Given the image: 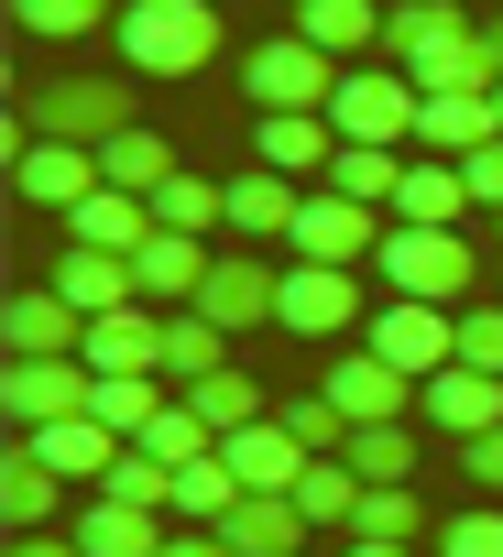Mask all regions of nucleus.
I'll return each mask as SVG.
<instances>
[{"label":"nucleus","instance_id":"f257e3e1","mask_svg":"<svg viewBox=\"0 0 503 557\" xmlns=\"http://www.w3.org/2000/svg\"><path fill=\"white\" fill-rule=\"evenodd\" d=\"M110 45H121V77H197L219 66V12L208 0H121Z\"/></svg>","mask_w":503,"mask_h":557},{"label":"nucleus","instance_id":"f03ea898","mask_svg":"<svg viewBox=\"0 0 503 557\" xmlns=\"http://www.w3.org/2000/svg\"><path fill=\"white\" fill-rule=\"evenodd\" d=\"M372 273H383V296H416V307H470V285H481L470 240H459V230H416V219L383 230Z\"/></svg>","mask_w":503,"mask_h":557},{"label":"nucleus","instance_id":"7ed1b4c3","mask_svg":"<svg viewBox=\"0 0 503 557\" xmlns=\"http://www.w3.org/2000/svg\"><path fill=\"white\" fill-rule=\"evenodd\" d=\"M143 110H132V77H56V88H34L23 99V132H45V143H121Z\"/></svg>","mask_w":503,"mask_h":557},{"label":"nucleus","instance_id":"20e7f679","mask_svg":"<svg viewBox=\"0 0 503 557\" xmlns=\"http://www.w3.org/2000/svg\"><path fill=\"white\" fill-rule=\"evenodd\" d=\"M241 88H252V110H329L340 99V55H318L285 23V34H263V45L241 55Z\"/></svg>","mask_w":503,"mask_h":557},{"label":"nucleus","instance_id":"39448f33","mask_svg":"<svg viewBox=\"0 0 503 557\" xmlns=\"http://www.w3.org/2000/svg\"><path fill=\"white\" fill-rule=\"evenodd\" d=\"M274 329H285V339H318V350L351 339V329H372V318H361V273H351V262H296L285 296H274Z\"/></svg>","mask_w":503,"mask_h":557},{"label":"nucleus","instance_id":"423d86ee","mask_svg":"<svg viewBox=\"0 0 503 557\" xmlns=\"http://www.w3.org/2000/svg\"><path fill=\"white\" fill-rule=\"evenodd\" d=\"M416 77L405 66H361V77H340V99H329V121H340V143H383V153H405L416 143Z\"/></svg>","mask_w":503,"mask_h":557},{"label":"nucleus","instance_id":"0eeeda50","mask_svg":"<svg viewBox=\"0 0 503 557\" xmlns=\"http://www.w3.org/2000/svg\"><path fill=\"white\" fill-rule=\"evenodd\" d=\"M361 350H383L405 383H438L449 361H459V307H416V296H383L372 307V339Z\"/></svg>","mask_w":503,"mask_h":557},{"label":"nucleus","instance_id":"6e6552de","mask_svg":"<svg viewBox=\"0 0 503 557\" xmlns=\"http://www.w3.org/2000/svg\"><path fill=\"white\" fill-rule=\"evenodd\" d=\"M383 230H394L383 208H361V197H340V186H307V208H296V240H285V251H296V262H351V273H361V262L383 251Z\"/></svg>","mask_w":503,"mask_h":557},{"label":"nucleus","instance_id":"1a4fd4ad","mask_svg":"<svg viewBox=\"0 0 503 557\" xmlns=\"http://www.w3.org/2000/svg\"><path fill=\"white\" fill-rule=\"evenodd\" d=\"M318 394H329L351 426H416V394H427V383H405L383 350H329V383H318Z\"/></svg>","mask_w":503,"mask_h":557},{"label":"nucleus","instance_id":"9d476101","mask_svg":"<svg viewBox=\"0 0 503 557\" xmlns=\"http://www.w3.org/2000/svg\"><path fill=\"white\" fill-rule=\"evenodd\" d=\"M274 296H285V273H274L263 251H219L208 285H197V318L230 329V339H252V329H274Z\"/></svg>","mask_w":503,"mask_h":557},{"label":"nucleus","instance_id":"9b49d317","mask_svg":"<svg viewBox=\"0 0 503 557\" xmlns=\"http://www.w3.org/2000/svg\"><path fill=\"white\" fill-rule=\"evenodd\" d=\"M88 394H99V372H88V361H12V372H0V405H12V426H23V437H45V426L88 416Z\"/></svg>","mask_w":503,"mask_h":557},{"label":"nucleus","instance_id":"f8f14e48","mask_svg":"<svg viewBox=\"0 0 503 557\" xmlns=\"http://www.w3.org/2000/svg\"><path fill=\"white\" fill-rule=\"evenodd\" d=\"M12 186H23V208H56V219H66V208H88L110 175H99L88 143H45V132H34V143L12 153Z\"/></svg>","mask_w":503,"mask_h":557},{"label":"nucleus","instance_id":"ddd939ff","mask_svg":"<svg viewBox=\"0 0 503 557\" xmlns=\"http://www.w3.org/2000/svg\"><path fill=\"white\" fill-rule=\"evenodd\" d=\"M416 426H438L449 448H459V437H492V426H503V372H470V361H449V372L416 394Z\"/></svg>","mask_w":503,"mask_h":557},{"label":"nucleus","instance_id":"4468645a","mask_svg":"<svg viewBox=\"0 0 503 557\" xmlns=\"http://www.w3.org/2000/svg\"><path fill=\"white\" fill-rule=\"evenodd\" d=\"M296 208H307V186L274 175V164H241V175H230V240H241V251L296 240Z\"/></svg>","mask_w":503,"mask_h":557},{"label":"nucleus","instance_id":"2eb2a0df","mask_svg":"<svg viewBox=\"0 0 503 557\" xmlns=\"http://www.w3.org/2000/svg\"><path fill=\"white\" fill-rule=\"evenodd\" d=\"M252 164L329 175V164H340V121H329V110H263V121H252Z\"/></svg>","mask_w":503,"mask_h":557},{"label":"nucleus","instance_id":"dca6fc26","mask_svg":"<svg viewBox=\"0 0 503 557\" xmlns=\"http://www.w3.org/2000/svg\"><path fill=\"white\" fill-rule=\"evenodd\" d=\"M0 339H12V361H88V318L56 296V285H34V296H12V318H0Z\"/></svg>","mask_w":503,"mask_h":557},{"label":"nucleus","instance_id":"f3484780","mask_svg":"<svg viewBox=\"0 0 503 557\" xmlns=\"http://www.w3.org/2000/svg\"><path fill=\"white\" fill-rule=\"evenodd\" d=\"M219 535H230V557H307V513H296V492H241L230 513H219Z\"/></svg>","mask_w":503,"mask_h":557},{"label":"nucleus","instance_id":"a211bd4d","mask_svg":"<svg viewBox=\"0 0 503 557\" xmlns=\"http://www.w3.org/2000/svg\"><path fill=\"white\" fill-rule=\"evenodd\" d=\"M481 143H503V99H492V88H470V99H427V110H416V153L470 164Z\"/></svg>","mask_w":503,"mask_h":557},{"label":"nucleus","instance_id":"6ab92c4d","mask_svg":"<svg viewBox=\"0 0 503 557\" xmlns=\"http://www.w3.org/2000/svg\"><path fill=\"white\" fill-rule=\"evenodd\" d=\"M56 296H66L77 318H121V307H143V273H132V251H77V240H66Z\"/></svg>","mask_w":503,"mask_h":557},{"label":"nucleus","instance_id":"aec40b11","mask_svg":"<svg viewBox=\"0 0 503 557\" xmlns=\"http://www.w3.org/2000/svg\"><path fill=\"white\" fill-rule=\"evenodd\" d=\"M208 240H186V230H154L143 251H132V273H143V307H197V285H208Z\"/></svg>","mask_w":503,"mask_h":557},{"label":"nucleus","instance_id":"412c9836","mask_svg":"<svg viewBox=\"0 0 503 557\" xmlns=\"http://www.w3.org/2000/svg\"><path fill=\"white\" fill-rule=\"evenodd\" d=\"M219 459L241 470V492H296V481H307V448L285 437V416H263V426H241V437H219Z\"/></svg>","mask_w":503,"mask_h":557},{"label":"nucleus","instance_id":"4be33fe9","mask_svg":"<svg viewBox=\"0 0 503 557\" xmlns=\"http://www.w3.org/2000/svg\"><path fill=\"white\" fill-rule=\"evenodd\" d=\"M394 219H416V230H459V219H470V175H459V164H438V153H405Z\"/></svg>","mask_w":503,"mask_h":557},{"label":"nucleus","instance_id":"5701e85b","mask_svg":"<svg viewBox=\"0 0 503 557\" xmlns=\"http://www.w3.org/2000/svg\"><path fill=\"white\" fill-rule=\"evenodd\" d=\"M66 535H77L88 557H164L175 524H164V513H132V503H110V492H88V513H77Z\"/></svg>","mask_w":503,"mask_h":557},{"label":"nucleus","instance_id":"b1692460","mask_svg":"<svg viewBox=\"0 0 503 557\" xmlns=\"http://www.w3.org/2000/svg\"><path fill=\"white\" fill-rule=\"evenodd\" d=\"M66 240H77V251H143V240H154V197L99 186L88 208H66Z\"/></svg>","mask_w":503,"mask_h":557},{"label":"nucleus","instance_id":"393cba45","mask_svg":"<svg viewBox=\"0 0 503 557\" xmlns=\"http://www.w3.org/2000/svg\"><path fill=\"white\" fill-rule=\"evenodd\" d=\"M88 372H164V318L154 307L88 318Z\"/></svg>","mask_w":503,"mask_h":557},{"label":"nucleus","instance_id":"a878e982","mask_svg":"<svg viewBox=\"0 0 503 557\" xmlns=\"http://www.w3.org/2000/svg\"><path fill=\"white\" fill-rule=\"evenodd\" d=\"M164 405H175V394H164V372H99V394H88V416H99L121 448H143Z\"/></svg>","mask_w":503,"mask_h":557},{"label":"nucleus","instance_id":"bb28decb","mask_svg":"<svg viewBox=\"0 0 503 557\" xmlns=\"http://www.w3.org/2000/svg\"><path fill=\"white\" fill-rule=\"evenodd\" d=\"M56 503H66V470H45V448L23 437V448H12V470H0V513H12V535H45V524H56Z\"/></svg>","mask_w":503,"mask_h":557},{"label":"nucleus","instance_id":"cd10ccee","mask_svg":"<svg viewBox=\"0 0 503 557\" xmlns=\"http://www.w3.org/2000/svg\"><path fill=\"white\" fill-rule=\"evenodd\" d=\"M361 503H372V481H361L351 459H307V481H296V513H307L318 535H351V524H361Z\"/></svg>","mask_w":503,"mask_h":557},{"label":"nucleus","instance_id":"c85d7f7f","mask_svg":"<svg viewBox=\"0 0 503 557\" xmlns=\"http://www.w3.org/2000/svg\"><path fill=\"white\" fill-rule=\"evenodd\" d=\"M99 175H110L121 197H154V186H164V175H186V164L164 153V132H154V121H132L121 143H99Z\"/></svg>","mask_w":503,"mask_h":557},{"label":"nucleus","instance_id":"c756f323","mask_svg":"<svg viewBox=\"0 0 503 557\" xmlns=\"http://www.w3.org/2000/svg\"><path fill=\"white\" fill-rule=\"evenodd\" d=\"M208 372H230V329H208L197 307H175V318H164V383L186 394V383H208Z\"/></svg>","mask_w":503,"mask_h":557},{"label":"nucleus","instance_id":"7c9ffc66","mask_svg":"<svg viewBox=\"0 0 503 557\" xmlns=\"http://www.w3.org/2000/svg\"><path fill=\"white\" fill-rule=\"evenodd\" d=\"M34 448H45V470H66V481H110V470H121V437H110L99 416H66V426H45Z\"/></svg>","mask_w":503,"mask_h":557},{"label":"nucleus","instance_id":"2f4dec72","mask_svg":"<svg viewBox=\"0 0 503 557\" xmlns=\"http://www.w3.org/2000/svg\"><path fill=\"white\" fill-rule=\"evenodd\" d=\"M296 34L318 55H361V45H383V12L372 0H296Z\"/></svg>","mask_w":503,"mask_h":557},{"label":"nucleus","instance_id":"473e14b6","mask_svg":"<svg viewBox=\"0 0 503 557\" xmlns=\"http://www.w3.org/2000/svg\"><path fill=\"white\" fill-rule=\"evenodd\" d=\"M154 230H186V240L230 230V186H208V175H164V186H154Z\"/></svg>","mask_w":503,"mask_h":557},{"label":"nucleus","instance_id":"72a5a7b5","mask_svg":"<svg viewBox=\"0 0 503 557\" xmlns=\"http://www.w3.org/2000/svg\"><path fill=\"white\" fill-rule=\"evenodd\" d=\"M110 23H121V0H12V34H34V45H77Z\"/></svg>","mask_w":503,"mask_h":557},{"label":"nucleus","instance_id":"f704fd0d","mask_svg":"<svg viewBox=\"0 0 503 557\" xmlns=\"http://www.w3.org/2000/svg\"><path fill=\"white\" fill-rule=\"evenodd\" d=\"M470 23L449 12V0H394L383 12V45H394V66H416V55H438V45H459Z\"/></svg>","mask_w":503,"mask_h":557},{"label":"nucleus","instance_id":"c9c22d12","mask_svg":"<svg viewBox=\"0 0 503 557\" xmlns=\"http://www.w3.org/2000/svg\"><path fill=\"white\" fill-rule=\"evenodd\" d=\"M186 405H197L219 437H241V426H263V416H274V405H263V383H252L241 361H230V372H208V383H186Z\"/></svg>","mask_w":503,"mask_h":557},{"label":"nucleus","instance_id":"e433bc0d","mask_svg":"<svg viewBox=\"0 0 503 557\" xmlns=\"http://www.w3.org/2000/svg\"><path fill=\"white\" fill-rule=\"evenodd\" d=\"M318 186H340V197H361V208H394V186H405V153H383V143H340V164H329Z\"/></svg>","mask_w":503,"mask_h":557},{"label":"nucleus","instance_id":"4c0bfd02","mask_svg":"<svg viewBox=\"0 0 503 557\" xmlns=\"http://www.w3.org/2000/svg\"><path fill=\"white\" fill-rule=\"evenodd\" d=\"M351 535H372V546H416L427 535V503H416V481H372V503H361V524ZM340 535V546H351Z\"/></svg>","mask_w":503,"mask_h":557},{"label":"nucleus","instance_id":"58836bf2","mask_svg":"<svg viewBox=\"0 0 503 557\" xmlns=\"http://www.w3.org/2000/svg\"><path fill=\"white\" fill-rule=\"evenodd\" d=\"M143 448H154L164 470H197V459H219V426H208V416H197V405L175 394V405L154 416V437H143Z\"/></svg>","mask_w":503,"mask_h":557},{"label":"nucleus","instance_id":"ea45409f","mask_svg":"<svg viewBox=\"0 0 503 557\" xmlns=\"http://www.w3.org/2000/svg\"><path fill=\"white\" fill-rule=\"evenodd\" d=\"M274 416H285V437H296L307 459H340V448H351V416H340L329 394H285Z\"/></svg>","mask_w":503,"mask_h":557},{"label":"nucleus","instance_id":"a19ab883","mask_svg":"<svg viewBox=\"0 0 503 557\" xmlns=\"http://www.w3.org/2000/svg\"><path fill=\"white\" fill-rule=\"evenodd\" d=\"M361 481H416V426H351V448H340Z\"/></svg>","mask_w":503,"mask_h":557},{"label":"nucleus","instance_id":"79ce46f5","mask_svg":"<svg viewBox=\"0 0 503 557\" xmlns=\"http://www.w3.org/2000/svg\"><path fill=\"white\" fill-rule=\"evenodd\" d=\"M110 503H132V513H175V470L154 459V448H121V470L99 481Z\"/></svg>","mask_w":503,"mask_h":557},{"label":"nucleus","instance_id":"37998d69","mask_svg":"<svg viewBox=\"0 0 503 557\" xmlns=\"http://www.w3.org/2000/svg\"><path fill=\"white\" fill-rule=\"evenodd\" d=\"M241 503V470L230 459H197V470H175V524H219Z\"/></svg>","mask_w":503,"mask_h":557},{"label":"nucleus","instance_id":"c03bdc74","mask_svg":"<svg viewBox=\"0 0 503 557\" xmlns=\"http://www.w3.org/2000/svg\"><path fill=\"white\" fill-rule=\"evenodd\" d=\"M459 361L470 372H503V296H470L459 307Z\"/></svg>","mask_w":503,"mask_h":557},{"label":"nucleus","instance_id":"a18cd8bd","mask_svg":"<svg viewBox=\"0 0 503 557\" xmlns=\"http://www.w3.org/2000/svg\"><path fill=\"white\" fill-rule=\"evenodd\" d=\"M438 557H503V513H492V503L449 513V524H438Z\"/></svg>","mask_w":503,"mask_h":557},{"label":"nucleus","instance_id":"49530a36","mask_svg":"<svg viewBox=\"0 0 503 557\" xmlns=\"http://www.w3.org/2000/svg\"><path fill=\"white\" fill-rule=\"evenodd\" d=\"M459 175H470V208H503V143H481Z\"/></svg>","mask_w":503,"mask_h":557},{"label":"nucleus","instance_id":"de8ad7c7","mask_svg":"<svg viewBox=\"0 0 503 557\" xmlns=\"http://www.w3.org/2000/svg\"><path fill=\"white\" fill-rule=\"evenodd\" d=\"M459 470H470L481 492H503V426H492V437H459Z\"/></svg>","mask_w":503,"mask_h":557},{"label":"nucleus","instance_id":"09e8293b","mask_svg":"<svg viewBox=\"0 0 503 557\" xmlns=\"http://www.w3.org/2000/svg\"><path fill=\"white\" fill-rule=\"evenodd\" d=\"M164 557H230V535H219V524H175V535H164Z\"/></svg>","mask_w":503,"mask_h":557},{"label":"nucleus","instance_id":"8fccbe9b","mask_svg":"<svg viewBox=\"0 0 503 557\" xmlns=\"http://www.w3.org/2000/svg\"><path fill=\"white\" fill-rule=\"evenodd\" d=\"M12 557H88L77 535H12Z\"/></svg>","mask_w":503,"mask_h":557},{"label":"nucleus","instance_id":"3c124183","mask_svg":"<svg viewBox=\"0 0 503 557\" xmlns=\"http://www.w3.org/2000/svg\"><path fill=\"white\" fill-rule=\"evenodd\" d=\"M340 557H416V546H372V535H351V546H340Z\"/></svg>","mask_w":503,"mask_h":557},{"label":"nucleus","instance_id":"603ef678","mask_svg":"<svg viewBox=\"0 0 503 557\" xmlns=\"http://www.w3.org/2000/svg\"><path fill=\"white\" fill-rule=\"evenodd\" d=\"M481 34H492V55H503V12H492V23H481Z\"/></svg>","mask_w":503,"mask_h":557},{"label":"nucleus","instance_id":"864d4df0","mask_svg":"<svg viewBox=\"0 0 503 557\" xmlns=\"http://www.w3.org/2000/svg\"><path fill=\"white\" fill-rule=\"evenodd\" d=\"M492 219H503V208H492Z\"/></svg>","mask_w":503,"mask_h":557},{"label":"nucleus","instance_id":"5fc2aeb1","mask_svg":"<svg viewBox=\"0 0 503 557\" xmlns=\"http://www.w3.org/2000/svg\"><path fill=\"white\" fill-rule=\"evenodd\" d=\"M492 99H503V88H492Z\"/></svg>","mask_w":503,"mask_h":557}]
</instances>
